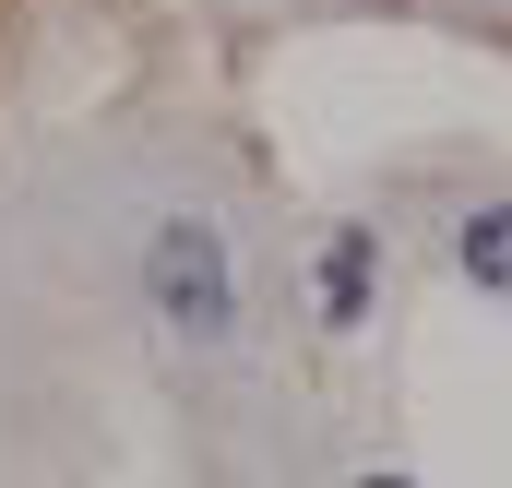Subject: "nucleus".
I'll use <instances>...</instances> for the list:
<instances>
[{
	"instance_id": "nucleus-1",
	"label": "nucleus",
	"mask_w": 512,
	"mask_h": 488,
	"mask_svg": "<svg viewBox=\"0 0 512 488\" xmlns=\"http://www.w3.org/2000/svg\"><path fill=\"white\" fill-rule=\"evenodd\" d=\"M143 298H155V322H167V334L215 346V334L239 322V286H227V239H215L203 215H167V227H155V250H143Z\"/></svg>"
},
{
	"instance_id": "nucleus-2",
	"label": "nucleus",
	"mask_w": 512,
	"mask_h": 488,
	"mask_svg": "<svg viewBox=\"0 0 512 488\" xmlns=\"http://www.w3.org/2000/svg\"><path fill=\"white\" fill-rule=\"evenodd\" d=\"M465 274H477V286H512V203H489V215H465Z\"/></svg>"
},
{
	"instance_id": "nucleus-3",
	"label": "nucleus",
	"mask_w": 512,
	"mask_h": 488,
	"mask_svg": "<svg viewBox=\"0 0 512 488\" xmlns=\"http://www.w3.org/2000/svg\"><path fill=\"white\" fill-rule=\"evenodd\" d=\"M358 298H370V239L346 227V239L322 250V310H334V322H358Z\"/></svg>"
},
{
	"instance_id": "nucleus-4",
	"label": "nucleus",
	"mask_w": 512,
	"mask_h": 488,
	"mask_svg": "<svg viewBox=\"0 0 512 488\" xmlns=\"http://www.w3.org/2000/svg\"><path fill=\"white\" fill-rule=\"evenodd\" d=\"M370 488H405V477H370Z\"/></svg>"
}]
</instances>
